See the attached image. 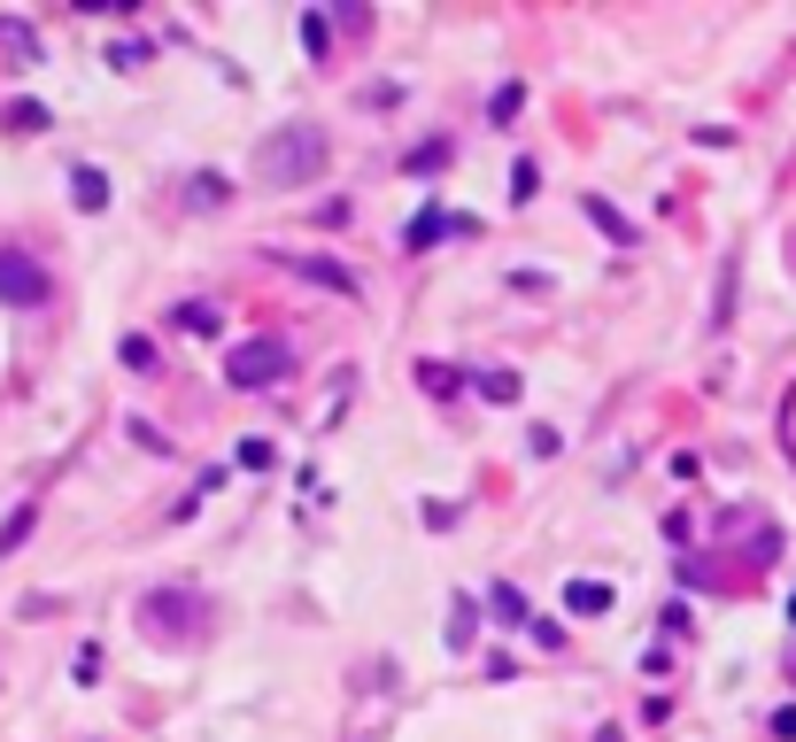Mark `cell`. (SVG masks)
<instances>
[{"instance_id": "obj_13", "label": "cell", "mask_w": 796, "mask_h": 742, "mask_svg": "<svg viewBox=\"0 0 796 742\" xmlns=\"http://www.w3.org/2000/svg\"><path fill=\"white\" fill-rule=\"evenodd\" d=\"M32 519H39V511H32V503H16V519H9V526H0V557H9V549H16V542L32 534Z\"/></svg>"}, {"instance_id": "obj_14", "label": "cell", "mask_w": 796, "mask_h": 742, "mask_svg": "<svg viewBox=\"0 0 796 742\" xmlns=\"http://www.w3.org/2000/svg\"><path fill=\"white\" fill-rule=\"evenodd\" d=\"M0 39H9V47H16V54H24V62H32V54H39V39H32V24H9V16H0Z\"/></svg>"}, {"instance_id": "obj_19", "label": "cell", "mask_w": 796, "mask_h": 742, "mask_svg": "<svg viewBox=\"0 0 796 742\" xmlns=\"http://www.w3.org/2000/svg\"><path fill=\"white\" fill-rule=\"evenodd\" d=\"M225 202V179H194V209H217Z\"/></svg>"}, {"instance_id": "obj_6", "label": "cell", "mask_w": 796, "mask_h": 742, "mask_svg": "<svg viewBox=\"0 0 796 742\" xmlns=\"http://www.w3.org/2000/svg\"><path fill=\"white\" fill-rule=\"evenodd\" d=\"M70 202L77 209H109V179L101 171H70Z\"/></svg>"}, {"instance_id": "obj_17", "label": "cell", "mask_w": 796, "mask_h": 742, "mask_svg": "<svg viewBox=\"0 0 796 742\" xmlns=\"http://www.w3.org/2000/svg\"><path fill=\"white\" fill-rule=\"evenodd\" d=\"M418 372H425V387H433V394H457V387H465L449 364H418Z\"/></svg>"}, {"instance_id": "obj_20", "label": "cell", "mask_w": 796, "mask_h": 742, "mask_svg": "<svg viewBox=\"0 0 796 742\" xmlns=\"http://www.w3.org/2000/svg\"><path fill=\"white\" fill-rule=\"evenodd\" d=\"M465 642H472V611L457 604V611H449V649H465Z\"/></svg>"}, {"instance_id": "obj_10", "label": "cell", "mask_w": 796, "mask_h": 742, "mask_svg": "<svg viewBox=\"0 0 796 742\" xmlns=\"http://www.w3.org/2000/svg\"><path fill=\"white\" fill-rule=\"evenodd\" d=\"M170 325H186V333H217V309H209V302H179V309H170Z\"/></svg>"}, {"instance_id": "obj_8", "label": "cell", "mask_w": 796, "mask_h": 742, "mask_svg": "<svg viewBox=\"0 0 796 742\" xmlns=\"http://www.w3.org/2000/svg\"><path fill=\"white\" fill-rule=\"evenodd\" d=\"M565 604H572V611H611V588H603V581H572Z\"/></svg>"}, {"instance_id": "obj_18", "label": "cell", "mask_w": 796, "mask_h": 742, "mask_svg": "<svg viewBox=\"0 0 796 742\" xmlns=\"http://www.w3.org/2000/svg\"><path fill=\"white\" fill-rule=\"evenodd\" d=\"M302 39H310V54H325V47H333V32H325V16H302Z\"/></svg>"}, {"instance_id": "obj_11", "label": "cell", "mask_w": 796, "mask_h": 742, "mask_svg": "<svg viewBox=\"0 0 796 742\" xmlns=\"http://www.w3.org/2000/svg\"><path fill=\"white\" fill-rule=\"evenodd\" d=\"M117 356H124L132 372H155V341H147V333H124V341H117Z\"/></svg>"}, {"instance_id": "obj_5", "label": "cell", "mask_w": 796, "mask_h": 742, "mask_svg": "<svg viewBox=\"0 0 796 742\" xmlns=\"http://www.w3.org/2000/svg\"><path fill=\"white\" fill-rule=\"evenodd\" d=\"M140 611H147V619H162V627H186V619H202L209 604H202V596H186V588H155Z\"/></svg>"}, {"instance_id": "obj_4", "label": "cell", "mask_w": 796, "mask_h": 742, "mask_svg": "<svg viewBox=\"0 0 796 742\" xmlns=\"http://www.w3.org/2000/svg\"><path fill=\"white\" fill-rule=\"evenodd\" d=\"M279 264L302 271V279H317V287H333V294H357V271L333 264V256H294V247H279Z\"/></svg>"}, {"instance_id": "obj_21", "label": "cell", "mask_w": 796, "mask_h": 742, "mask_svg": "<svg viewBox=\"0 0 796 742\" xmlns=\"http://www.w3.org/2000/svg\"><path fill=\"white\" fill-rule=\"evenodd\" d=\"M595 742H627V734H618V727H603V734H595Z\"/></svg>"}, {"instance_id": "obj_7", "label": "cell", "mask_w": 796, "mask_h": 742, "mask_svg": "<svg viewBox=\"0 0 796 742\" xmlns=\"http://www.w3.org/2000/svg\"><path fill=\"white\" fill-rule=\"evenodd\" d=\"M580 209H588V217H595V224H603V232H611V240H618V247H635V224H627V217H618V209H611V202H603V194H588V202H580Z\"/></svg>"}, {"instance_id": "obj_1", "label": "cell", "mask_w": 796, "mask_h": 742, "mask_svg": "<svg viewBox=\"0 0 796 742\" xmlns=\"http://www.w3.org/2000/svg\"><path fill=\"white\" fill-rule=\"evenodd\" d=\"M325 171V124H279L255 139V179L263 186H310Z\"/></svg>"}, {"instance_id": "obj_15", "label": "cell", "mask_w": 796, "mask_h": 742, "mask_svg": "<svg viewBox=\"0 0 796 742\" xmlns=\"http://www.w3.org/2000/svg\"><path fill=\"white\" fill-rule=\"evenodd\" d=\"M518 101H526L518 86H495V101H487V117H495V124H510V117H518Z\"/></svg>"}, {"instance_id": "obj_16", "label": "cell", "mask_w": 796, "mask_h": 742, "mask_svg": "<svg viewBox=\"0 0 796 742\" xmlns=\"http://www.w3.org/2000/svg\"><path fill=\"white\" fill-rule=\"evenodd\" d=\"M9 124H16V132H47V109H39V101H16Z\"/></svg>"}, {"instance_id": "obj_22", "label": "cell", "mask_w": 796, "mask_h": 742, "mask_svg": "<svg viewBox=\"0 0 796 742\" xmlns=\"http://www.w3.org/2000/svg\"><path fill=\"white\" fill-rule=\"evenodd\" d=\"M788 619H796V596H788Z\"/></svg>"}, {"instance_id": "obj_9", "label": "cell", "mask_w": 796, "mask_h": 742, "mask_svg": "<svg viewBox=\"0 0 796 742\" xmlns=\"http://www.w3.org/2000/svg\"><path fill=\"white\" fill-rule=\"evenodd\" d=\"M487 604H495V627H526V596L518 588H487Z\"/></svg>"}, {"instance_id": "obj_3", "label": "cell", "mask_w": 796, "mask_h": 742, "mask_svg": "<svg viewBox=\"0 0 796 742\" xmlns=\"http://www.w3.org/2000/svg\"><path fill=\"white\" fill-rule=\"evenodd\" d=\"M287 341H248V349H232V387H272V379H287Z\"/></svg>"}, {"instance_id": "obj_12", "label": "cell", "mask_w": 796, "mask_h": 742, "mask_svg": "<svg viewBox=\"0 0 796 742\" xmlns=\"http://www.w3.org/2000/svg\"><path fill=\"white\" fill-rule=\"evenodd\" d=\"M480 394L487 402H518V372H480Z\"/></svg>"}, {"instance_id": "obj_2", "label": "cell", "mask_w": 796, "mask_h": 742, "mask_svg": "<svg viewBox=\"0 0 796 742\" xmlns=\"http://www.w3.org/2000/svg\"><path fill=\"white\" fill-rule=\"evenodd\" d=\"M55 294V279L24 256V247H0V302H16V309H39Z\"/></svg>"}]
</instances>
